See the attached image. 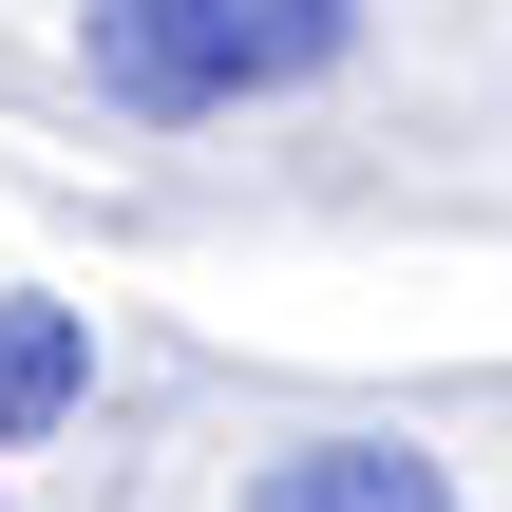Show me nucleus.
Here are the masks:
<instances>
[{"label": "nucleus", "instance_id": "obj_1", "mask_svg": "<svg viewBox=\"0 0 512 512\" xmlns=\"http://www.w3.org/2000/svg\"><path fill=\"white\" fill-rule=\"evenodd\" d=\"M76 19L133 114H228V95H285L361 38V0H76Z\"/></svg>", "mask_w": 512, "mask_h": 512}, {"label": "nucleus", "instance_id": "obj_3", "mask_svg": "<svg viewBox=\"0 0 512 512\" xmlns=\"http://www.w3.org/2000/svg\"><path fill=\"white\" fill-rule=\"evenodd\" d=\"M76 380H95V342H76V304H0V437H38V418H76Z\"/></svg>", "mask_w": 512, "mask_h": 512}, {"label": "nucleus", "instance_id": "obj_2", "mask_svg": "<svg viewBox=\"0 0 512 512\" xmlns=\"http://www.w3.org/2000/svg\"><path fill=\"white\" fill-rule=\"evenodd\" d=\"M247 512H456V494H437V456H399V437H304Z\"/></svg>", "mask_w": 512, "mask_h": 512}]
</instances>
